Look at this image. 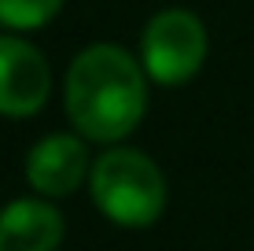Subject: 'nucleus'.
Returning a JSON list of instances; mask_svg holds the SVG:
<instances>
[{
    "label": "nucleus",
    "mask_w": 254,
    "mask_h": 251,
    "mask_svg": "<svg viewBox=\"0 0 254 251\" xmlns=\"http://www.w3.org/2000/svg\"><path fill=\"white\" fill-rule=\"evenodd\" d=\"M66 115L89 141H122L147 107L144 71L122 45H89L77 52L63 85Z\"/></svg>",
    "instance_id": "1"
},
{
    "label": "nucleus",
    "mask_w": 254,
    "mask_h": 251,
    "mask_svg": "<svg viewBox=\"0 0 254 251\" xmlns=\"http://www.w3.org/2000/svg\"><path fill=\"white\" fill-rule=\"evenodd\" d=\"M89 188L96 207L126 229L151 226L166 207L162 170L136 148H107L89 170Z\"/></svg>",
    "instance_id": "2"
},
{
    "label": "nucleus",
    "mask_w": 254,
    "mask_h": 251,
    "mask_svg": "<svg viewBox=\"0 0 254 251\" xmlns=\"http://www.w3.org/2000/svg\"><path fill=\"white\" fill-rule=\"evenodd\" d=\"M140 59L151 82L159 85H185L199 74L206 59V30L199 15L185 7H166L151 15L140 37Z\"/></svg>",
    "instance_id": "3"
},
{
    "label": "nucleus",
    "mask_w": 254,
    "mask_h": 251,
    "mask_svg": "<svg viewBox=\"0 0 254 251\" xmlns=\"http://www.w3.org/2000/svg\"><path fill=\"white\" fill-rule=\"evenodd\" d=\"M52 89L48 59L30 41L0 33V115L30 118L45 107Z\"/></svg>",
    "instance_id": "4"
},
{
    "label": "nucleus",
    "mask_w": 254,
    "mask_h": 251,
    "mask_svg": "<svg viewBox=\"0 0 254 251\" xmlns=\"http://www.w3.org/2000/svg\"><path fill=\"white\" fill-rule=\"evenodd\" d=\"M89 152L85 141L74 133H52L37 141L26 155V181L41 196H70L89 174Z\"/></svg>",
    "instance_id": "5"
},
{
    "label": "nucleus",
    "mask_w": 254,
    "mask_h": 251,
    "mask_svg": "<svg viewBox=\"0 0 254 251\" xmlns=\"http://www.w3.org/2000/svg\"><path fill=\"white\" fill-rule=\"evenodd\" d=\"M63 214L48 200H15L0 211V251H56Z\"/></svg>",
    "instance_id": "6"
},
{
    "label": "nucleus",
    "mask_w": 254,
    "mask_h": 251,
    "mask_svg": "<svg viewBox=\"0 0 254 251\" xmlns=\"http://www.w3.org/2000/svg\"><path fill=\"white\" fill-rule=\"evenodd\" d=\"M63 0H0V26L7 30H37L52 22Z\"/></svg>",
    "instance_id": "7"
}]
</instances>
